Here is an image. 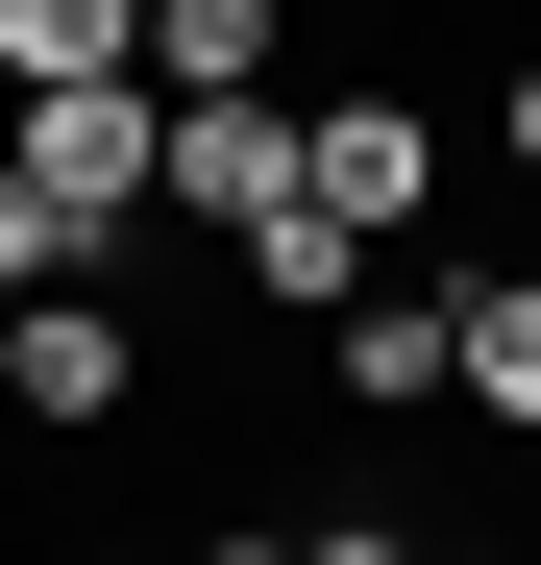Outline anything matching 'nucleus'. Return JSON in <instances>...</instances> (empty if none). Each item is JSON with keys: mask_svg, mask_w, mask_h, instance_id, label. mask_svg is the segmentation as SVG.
I'll list each match as a JSON object with an SVG mask.
<instances>
[{"mask_svg": "<svg viewBox=\"0 0 541 565\" xmlns=\"http://www.w3.org/2000/svg\"><path fill=\"white\" fill-rule=\"evenodd\" d=\"M468 394H492V418L541 443V270H517V296H468Z\"/></svg>", "mask_w": 541, "mask_h": 565, "instance_id": "9d476101", "label": "nucleus"}, {"mask_svg": "<svg viewBox=\"0 0 541 565\" xmlns=\"http://www.w3.org/2000/svg\"><path fill=\"white\" fill-rule=\"evenodd\" d=\"M246 296H296V320H344V296H370V222H320V198H270V222H246Z\"/></svg>", "mask_w": 541, "mask_h": 565, "instance_id": "0eeeda50", "label": "nucleus"}, {"mask_svg": "<svg viewBox=\"0 0 541 565\" xmlns=\"http://www.w3.org/2000/svg\"><path fill=\"white\" fill-rule=\"evenodd\" d=\"M296 565H418V541H394V516H320V541H296Z\"/></svg>", "mask_w": 541, "mask_h": 565, "instance_id": "9b49d317", "label": "nucleus"}, {"mask_svg": "<svg viewBox=\"0 0 541 565\" xmlns=\"http://www.w3.org/2000/svg\"><path fill=\"white\" fill-rule=\"evenodd\" d=\"M74 246H99V222H74V198H50V172H25V148H0V320H25V296H50V270H74Z\"/></svg>", "mask_w": 541, "mask_h": 565, "instance_id": "1a4fd4ad", "label": "nucleus"}, {"mask_svg": "<svg viewBox=\"0 0 541 565\" xmlns=\"http://www.w3.org/2000/svg\"><path fill=\"white\" fill-rule=\"evenodd\" d=\"M198 565H296V541H198Z\"/></svg>", "mask_w": 541, "mask_h": 565, "instance_id": "ddd939ff", "label": "nucleus"}, {"mask_svg": "<svg viewBox=\"0 0 541 565\" xmlns=\"http://www.w3.org/2000/svg\"><path fill=\"white\" fill-rule=\"evenodd\" d=\"M270 198H296V99H270V74H222V99H172V222H270Z\"/></svg>", "mask_w": 541, "mask_h": 565, "instance_id": "7ed1b4c3", "label": "nucleus"}, {"mask_svg": "<svg viewBox=\"0 0 541 565\" xmlns=\"http://www.w3.org/2000/svg\"><path fill=\"white\" fill-rule=\"evenodd\" d=\"M296 198L394 246V222L443 198V124H418V99H370V74H344V99H296Z\"/></svg>", "mask_w": 541, "mask_h": 565, "instance_id": "f03ea898", "label": "nucleus"}, {"mask_svg": "<svg viewBox=\"0 0 541 565\" xmlns=\"http://www.w3.org/2000/svg\"><path fill=\"white\" fill-rule=\"evenodd\" d=\"M0 74H25V99L50 74H148V0H0Z\"/></svg>", "mask_w": 541, "mask_h": 565, "instance_id": "423d86ee", "label": "nucleus"}, {"mask_svg": "<svg viewBox=\"0 0 541 565\" xmlns=\"http://www.w3.org/2000/svg\"><path fill=\"white\" fill-rule=\"evenodd\" d=\"M148 74H172V99H222V74H270V0H148Z\"/></svg>", "mask_w": 541, "mask_h": 565, "instance_id": "6e6552de", "label": "nucleus"}, {"mask_svg": "<svg viewBox=\"0 0 541 565\" xmlns=\"http://www.w3.org/2000/svg\"><path fill=\"white\" fill-rule=\"evenodd\" d=\"M25 172L124 246V222L172 198V74H50V99H25Z\"/></svg>", "mask_w": 541, "mask_h": 565, "instance_id": "f257e3e1", "label": "nucleus"}, {"mask_svg": "<svg viewBox=\"0 0 541 565\" xmlns=\"http://www.w3.org/2000/svg\"><path fill=\"white\" fill-rule=\"evenodd\" d=\"M344 394H468V296L443 270H370L344 296Z\"/></svg>", "mask_w": 541, "mask_h": 565, "instance_id": "39448f33", "label": "nucleus"}, {"mask_svg": "<svg viewBox=\"0 0 541 565\" xmlns=\"http://www.w3.org/2000/svg\"><path fill=\"white\" fill-rule=\"evenodd\" d=\"M517 172H541V50H517Z\"/></svg>", "mask_w": 541, "mask_h": 565, "instance_id": "f8f14e48", "label": "nucleus"}, {"mask_svg": "<svg viewBox=\"0 0 541 565\" xmlns=\"http://www.w3.org/2000/svg\"><path fill=\"white\" fill-rule=\"evenodd\" d=\"M0 394H25V418H124V394H148V344H124V320H99V296L50 270V296L0 320Z\"/></svg>", "mask_w": 541, "mask_h": 565, "instance_id": "20e7f679", "label": "nucleus"}]
</instances>
